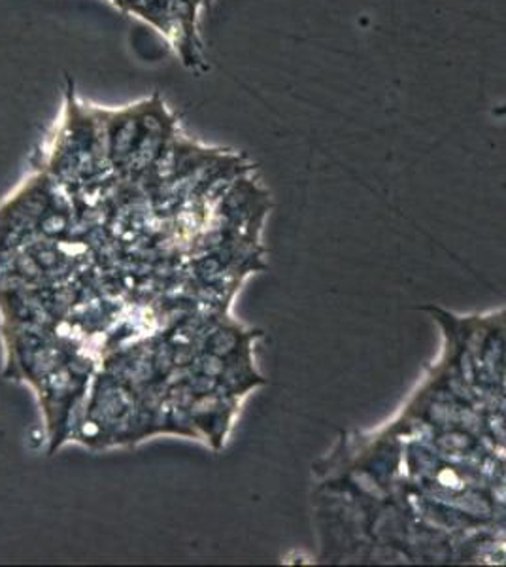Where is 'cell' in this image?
<instances>
[{"instance_id":"obj_1","label":"cell","mask_w":506,"mask_h":567,"mask_svg":"<svg viewBox=\"0 0 506 567\" xmlns=\"http://www.w3.org/2000/svg\"><path fill=\"white\" fill-rule=\"evenodd\" d=\"M128 403H133V401H125V393L120 390V395H116V405L122 409V406L128 405ZM104 419H110V416H120L123 420L125 416V411H120V413H114V411H104Z\"/></svg>"}]
</instances>
